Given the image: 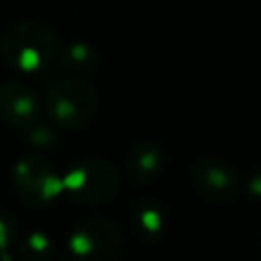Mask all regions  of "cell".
<instances>
[{"label": "cell", "instance_id": "1", "mask_svg": "<svg viewBox=\"0 0 261 261\" xmlns=\"http://www.w3.org/2000/svg\"><path fill=\"white\" fill-rule=\"evenodd\" d=\"M55 31L39 20H20L10 24L0 37V57L20 73H43L57 57Z\"/></svg>", "mask_w": 261, "mask_h": 261}, {"label": "cell", "instance_id": "10", "mask_svg": "<svg viewBox=\"0 0 261 261\" xmlns=\"http://www.w3.org/2000/svg\"><path fill=\"white\" fill-rule=\"evenodd\" d=\"M98 61H100V53L96 51V47H92L86 41L69 43L59 53L61 67L71 73H88L98 65Z\"/></svg>", "mask_w": 261, "mask_h": 261}, {"label": "cell", "instance_id": "2", "mask_svg": "<svg viewBox=\"0 0 261 261\" xmlns=\"http://www.w3.org/2000/svg\"><path fill=\"white\" fill-rule=\"evenodd\" d=\"M98 108L94 86L82 77H65L55 82L45 94V112L49 120L63 130H80L88 126Z\"/></svg>", "mask_w": 261, "mask_h": 261}, {"label": "cell", "instance_id": "7", "mask_svg": "<svg viewBox=\"0 0 261 261\" xmlns=\"http://www.w3.org/2000/svg\"><path fill=\"white\" fill-rule=\"evenodd\" d=\"M41 98L37 92L22 82H2L0 84V120L24 130L39 122Z\"/></svg>", "mask_w": 261, "mask_h": 261}, {"label": "cell", "instance_id": "14", "mask_svg": "<svg viewBox=\"0 0 261 261\" xmlns=\"http://www.w3.org/2000/svg\"><path fill=\"white\" fill-rule=\"evenodd\" d=\"M247 190L253 198H261V169H257L253 175L247 179Z\"/></svg>", "mask_w": 261, "mask_h": 261}, {"label": "cell", "instance_id": "11", "mask_svg": "<svg viewBox=\"0 0 261 261\" xmlns=\"http://www.w3.org/2000/svg\"><path fill=\"white\" fill-rule=\"evenodd\" d=\"M16 255L20 261H49L53 257V241L41 230L29 232L18 243Z\"/></svg>", "mask_w": 261, "mask_h": 261}, {"label": "cell", "instance_id": "6", "mask_svg": "<svg viewBox=\"0 0 261 261\" xmlns=\"http://www.w3.org/2000/svg\"><path fill=\"white\" fill-rule=\"evenodd\" d=\"M190 179L196 192L214 204L232 200L241 188L237 169L220 157H198L190 165Z\"/></svg>", "mask_w": 261, "mask_h": 261}, {"label": "cell", "instance_id": "12", "mask_svg": "<svg viewBox=\"0 0 261 261\" xmlns=\"http://www.w3.org/2000/svg\"><path fill=\"white\" fill-rule=\"evenodd\" d=\"M22 133L27 135V139H29L35 147L51 149V147L57 143V135H55L53 126L43 124L41 120H39V122H35V124H31V126H29V128H24Z\"/></svg>", "mask_w": 261, "mask_h": 261}, {"label": "cell", "instance_id": "13", "mask_svg": "<svg viewBox=\"0 0 261 261\" xmlns=\"http://www.w3.org/2000/svg\"><path fill=\"white\" fill-rule=\"evenodd\" d=\"M16 234H18V224L14 216L8 210L0 208V251H6L16 241Z\"/></svg>", "mask_w": 261, "mask_h": 261}, {"label": "cell", "instance_id": "8", "mask_svg": "<svg viewBox=\"0 0 261 261\" xmlns=\"http://www.w3.org/2000/svg\"><path fill=\"white\" fill-rule=\"evenodd\" d=\"M163 161H165V155L157 143L141 141L128 151L126 169L137 184H147V181H153L163 171Z\"/></svg>", "mask_w": 261, "mask_h": 261}, {"label": "cell", "instance_id": "3", "mask_svg": "<svg viewBox=\"0 0 261 261\" xmlns=\"http://www.w3.org/2000/svg\"><path fill=\"white\" fill-rule=\"evenodd\" d=\"M63 190L80 204H104L118 190V173L108 161L88 157L67 169Z\"/></svg>", "mask_w": 261, "mask_h": 261}, {"label": "cell", "instance_id": "5", "mask_svg": "<svg viewBox=\"0 0 261 261\" xmlns=\"http://www.w3.org/2000/svg\"><path fill=\"white\" fill-rule=\"evenodd\" d=\"M120 245V226L106 218H92L77 224L67 239V249L75 261H112Z\"/></svg>", "mask_w": 261, "mask_h": 261}, {"label": "cell", "instance_id": "4", "mask_svg": "<svg viewBox=\"0 0 261 261\" xmlns=\"http://www.w3.org/2000/svg\"><path fill=\"white\" fill-rule=\"evenodd\" d=\"M12 188L29 206L51 204L63 192V179L39 155H22L12 165Z\"/></svg>", "mask_w": 261, "mask_h": 261}, {"label": "cell", "instance_id": "9", "mask_svg": "<svg viewBox=\"0 0 261 261\" xmlns=\"http://www.w3.org/2000/svg\"><path fill=\"white\" fill-rule=\"evenodd\" d=\"M130 224L139 241H157L165 230V210L159 202L143 198L130 210Z\"/></svg>", "mask_w": 261, "mask_h": 261}]
</instances>
